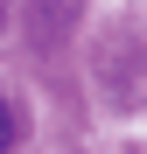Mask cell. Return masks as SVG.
Segmentation results:
<instances>
[{"label": "cell", "instance_id": "cell-1", "mask_svg": "<svg viewBox=\"0 0 147 154\" xmlns=\"http://www.w3.org/2000/svg\"><path fill=\"white\" fill-rule=\"evenodd\" d=\"M7 147H14V105L0 98V154H7Z\"/></svg>", "mask_w": 147, "mask_h": 154}]
</instances>
